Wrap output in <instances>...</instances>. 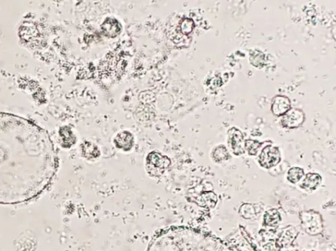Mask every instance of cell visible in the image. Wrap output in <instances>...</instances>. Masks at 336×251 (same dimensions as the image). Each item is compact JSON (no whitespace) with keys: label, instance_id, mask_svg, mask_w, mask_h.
Returning <instances> with one entry per match:
<instances>
[{"label":"cell","instance_id":"2","mask_svg":"<svg viewBox=\"0 0 336 251\" xmlns=\"http://www.w3.org/2000/svg\"><path fill=\"white\" fill-rule=\"evenodd\" d=\"M171 165V160L161 152L152 151L146 158V170L150 176L160 177Z\"/></svg>","mask_w":336,"mask_h":251},{"label":"cell","instance_id":"8","mask_svg":"<svg viewBox=\"0 0 336 251\" xmlns=\"http://www.w3.org/2000/svg\"><path fill=\"white\" fill-rule=\"evenodd\" d=\"M228 136L229 146L233 153L237 156L244 154V136L241 131L233 127L228 131Z\"/></svg>","mask_w":336,"mask_h":251},{"label":"cell","instance_id":"5","mask_svg":"<svg viewBox=\"0 0 336 251\" xmlns=\"http://www.w3.org/2000/svg\"><path fill=\"white\" fill-rule=\"evenodd\" d=\"M302 226L310 233H319L322 230V219L319 214L314 211L304 212L301 215Z\"/></svg>","mask_w":336,"mask_h":251},{"label":"cell","instance_id":"18","mask_svg":"<svg viewBox=\"0 0 336 251\" xmlns=\"http://www.w3.org/2000/svg\"><path fill=\"white\" fill-rule=\"evenodd\" d=\"M240 213L245 219H252L255 215L254 208L249 204H245L241 207Z\"/></svg>","mask_w":336,"mask_h":251},{"label":"cell","instance_id":"9","mask_svg":"<svg viewBox=\"0 0 336 251\" xmlns=\"http://www.w3.org/2000/svg\"><path fill=\"white\" fill-rule=\"evenodd\" d=\"M290 109V100L287 96L277 95L273 98L271 104V111L274 115L281 117Z\"/></svg>","mask_w":336,"mask_h":251},{"label":"cell","instance_id":"13","mask_svg":"<svg viewBox=\"0 0 336 251\" xmlns=\"http://www.w3.org/2000/svg\"><path fill=\"white\" fill-rule=\"evenodd\" d=\"M212 158L217 163L227 161L231 158L227 148L223 145H219L217 147L214 148L212 154Z\"/></svg>","mask_w":336,"mask_h":251},{"label":"cell","instance_id":"1","mask_svg":"<svg viewBox=\"0 0 336 251\" xmlns=\"http://www.w3.org/2000/svg\"><path fill=\"white\" fill-rule=\"evenodd\" d=\"M58 166L53 143L43 128L0 112V205L38 198L51 184Z\"/></svg>","mask_w":336,"mask_h":251},{"label":"cell","instance_id":"6","mask_svg":"<svg viewBox=\"0 0 336 251\" xmlns=\"http://www.w3.org/2000/svg\"><path fill=\"white\" fill-rule=\"evenodd\" d=\"M113 144L117 149L123 152H129L134 147L136 139L130 131L121 130L114 137Z\"/></svg>","mask_w":336,"mask_h":251},{"label":"cell","instance_id":"12","mask_svg":"<svg viewBox=\"0 0 336 251\" xmlns=\"http://www.w3.org/2000/svg\"><path fill=\"white\" fill-rule=\"evenodd\" d=\"M62 140L65 147H71L77 142L76 136L73 133L72 129L69 126H64L60 130Z\"/></svg>","mask_w":336,"mask_h":251},{"label":"cell","instance_id":"3","mask_svg":"<svg viewBox=\"0 0 336 251\" xmlns=\"http://www.w3.org/2000/svg\"><path fill=\"white\" fill-rule=\"evenodd\" d=\"M281 155L277 146H267L263 148L260 156L259 163L262 167L270 169L275 167L281 162Z\"/></svg>","mask_w":336,"mask_h":251},{"label":"cell","instance_id":"11","mask_svg":"<svg viewBox=\"0 0 336 251\" xmlns=\"http://www.w3.org/2000/svg\"><path fill=\"white\" fill-rule=\"evenodd\" d=\"M322 182V177L316 173H309L300 185L301 188L307 191L315 190Z\"/></svg>","mask_w":336,"mask_h":251},{"label":"cell","instance_id":"16","mask_svg":"<svg viewBox=\"0 0 336 251\" xmlns=\"http://www.w3.org/2000/svg\"><path fill=\"white\" fill-rule=\"evenodd\" d=\"M250 61L253 65L260 68L264 65V55L262 51L254 50L250 53Z\"/></svg>","mask_w":336,"mask_h":251},{"label":"cell","instance_id":"4","mask_svg":"<svg viewBox=\"0 0 336 251\" xmlns=\"http://www.w3.org/2000/svg\"><path fill=\"white\" fill-rule=\"evenodd\" d=\"M122 30L123 26L120 21L113 16L106 17L100 25V33L107 38H117Z\"/></svg>","mask_w":336,"mask_h":251},{"label":"cell","instance_id":"17","mask_svg":"<svg viewBox=\"0 0 336 251\" xmlns=\"http://www.w3.org/2000/svg\"><path fill=\"white\" fill-rule=\"evenodd\" d=\"M262 144L263 143H260L256 140H248L244 141L245 150H247L250 155H256L258 153Z\"/></svg>","mask_w":336,"mask_h":251},{"label":"cell","instance_id":"7","mask_svg":"<svg viewBox=\"0 0 336 251\" xmlns=\"http://www.w3.org/2000/svg\"><path fill=\"white\" fill-rule=\"evenodd\" d=\"M306 119L304 112L301 109H290L285 115H283L281 120L282 125L285 128L293 129L298 128L304 123Z\"/></svg>","mask_w":336,"mask_h":251},{"label":"cell","instance_id":"15","mask_svg":"<svg viewBox=\"0 0 336 251\" xmlns=\"http://www.w3.org/2000/svg\"><path fill=\"white\" fill-rule=\"evenodd\" d=\"M304 176V170L301 167H293L288 171V181L293 184L298 183Z\"/></svg>","mask_w":336,"mask_h":251},{"label":"cell","instance_id":"14","mask_svg":"<svg viewBox=\"0 0 336 251\" xmlns=\"http://www.w3.org/2000/svg\"><path fill=\"white\" fill-rule=\"evenodd\" d=\"M281 215L277 209H271L264 215V221L266 225L275 227L279 225L281 221Z\"/></svg>","mask_w":336,"mask_h":251},{"label":"cell","instance_id":"10","mask_svg":"<svg viewBox=\"0 0 336 251\" xmlns=\"http://www.w3.org/2000/svg\"><path fill=\"white\" fill-rule=\"evenodd\" d=\"M80 148L82 156L86 160H96L99 158L101 154L98 146L90 141H84V142L80 145Z\"/></svg>","mask_w":336,"mask_h":251}]
</instances>
